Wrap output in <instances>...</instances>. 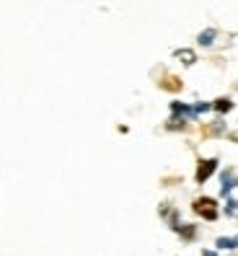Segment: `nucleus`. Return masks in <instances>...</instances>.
Here are the masks:
<instances>
[{
  "label": "nucleus",
  "mask_w": 238,
  "mask_h": 256,
  "mask_svg": "<svg viewBox=\"0 0 238 256\" xmlns=\"http://www.w3.org/2000/svg\"><path fill=\"white\" fill-rule=\"evenodd\" d=\"M192 210H194L200 218H204V220H215L218 218V202L212 197H197L194 204H192Z\"/></svg>",
  "instance_id": "obj_1"
},
{
  "label": "nucleus",
  "mask_w": 238,
  "mask_h": 256,
  "mask_svg": "<svg viewBox=\"0 0 238 256\" xmlns=\"http://www.w3.org/2000/svg\"><path fill=\"white\" fill-rule=\"evenodd\" d=\"M218 168V158H207V160H200L197 166V184H204Z\"/></svg>",
  "instance_id": "obj_2"
},
{
  "label": "nucleus",
  "mask_w": 238,
  "mask_h": 256,
  "mask_svg": "<svg viewBox=\"0 0 238 256\" xmlns=\"http://www.w3.org/2000/svg\"><path fill=\"white\" fill-rule=\"evenodd\" d=\"M163 88H166V91H182V80L176 78V75H166V78H163V83H160Z\"/></svg>",
  "instance_id": "obj_3"
},
{
  "label": "nucleus",
  "mask_w": 238,
  "mask_h": 256,
  "mask_svg": "<svg viewBox=\"0 0 238 256\" xmlns=\"http://www.w3.org/2000/svg\"><path fill=\"white\" fill-rule=\"evenodd\" d=\"M176 57L182 60L184 65H192V62H194V60H197V57H194V52H192V50H178V52H176Z\"/></svg>",
  "instance_id": "obj_4"
},
{
  "label": "nucleus",
  "mask_w": 238,
  "mask_h": 256,
  "mask_svg": "<svg viewBox=\"0 0 238 256\" xmlns=\"http://www.w3.org/2000/svg\"><path fill=\"white\" fill-rule=\"evenodd\" d=\"M230 109H233V101H230V98H218V101H215V112L226 114V112H230Z\"/></svg>",
  "instance_id": "obj_5"
},
{
  "label": "nucleus",
  "mask_w": 238,
  "mask_h": 256,
  "mask_svg": "<svg viewBox=\"0 0 238 256\" xmlns=\"http://www.w3.org/2000/svg\"><path fill=\"white\" fill-rule=\"evenodd\" d=\"M220 248H238V236L236 238H218Z\"/></svg>",
  "instance_id": "obj_6"
},
{
  "label": "nucleus",
  "mask_w": 238,
  "mask_h": 256,
  "mask_svg": "<svg viewBox=\"0 0 238 256\" xmlns=\"http://www.w3.org/2000/svg\"><path fill=\"white\" fill-rule=\"evenodd\" d=\"M212 36H215V28H207V32H202L200 34V44H202V47H207V44H212Z\"/></svg>",
  "instance_id": "obj_7"
},
{
  "label": "nucleus",
  "mask_w": 238,
  "mask_h": 256,
  "mask_svg": "<svg viewBox=\"0 0 238 256\" xmlns=\"http://www.w3.org/2000/svg\"><path fill=\"white\" fill-rule=\"evenodd\" d=\"M230 174H233V171H226V174H222V194H228V192L233 189V178H230Z\"/></svg>",
  "instance_id": "obj_8"
},
{
  "label": "nucleus",
  "mask_w": 238,
  "mask_h": 256,
  "mask_svg": "<svg viewBox=\"0 0 238 256\" xmlns=\"http://www.w3.org/2000/svg\"><path fill=\"white\" fill-rule=\"evenodd\" d=\"M236 210H238V202H236V200H230V202H228V207H226V215H236Z\"/></svg>",
  "instance_id": "obj_9"
},
{
  "label": "nucleus",
  "mask_w": 238,
  "mask_h": 256,
  "mask_svg": "<svg viewBox=\"0 0 238 256\" xmlns=\"http://www.w3.org/2000/svg\"><path fill=\"white\" fill-rule=\"evenodd\" d=\"M202 256H218L215 251H202Z\"/></svg>",
  "instance_id": "obj_10"
}]
</instances>
